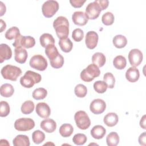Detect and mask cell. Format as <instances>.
Returning a JSON list of instances; mask_svg holds the SVG:
<instances>
[{
	"label": "cell",
	"instance_id": "6da1fadb",
	"mask_svg": "<svg viewBox=\"0 0 146 146\" xmlns=\"http://www.w3.org/2000/svg\"><path fill=\"white\" fill-rule=\"evenodd\" d=\"M53 27L60 39L67 38L69 34V22L65 17H57L53 22Z\"/></svg>",
	"mask_w": 146,
	"mask_h": 146
},
{
	"label": "cell",
	"instance_id": "7a4b0ae2",
	"mask_svg": "<svg viewBox=\"0 0 146 146\" xmlns=\"http://www.w3.org/2000/svg\"><path fill=\"white\" fill-rule=\"evenodd\" d=\"M41 75L35 72L28 70L20 79L21 84L25 88H31L33 86L41 81Z\"/></svg>",
	"mask_w": 146,
	"mask_h": 146
},
{
	"label": "cell",
	"instance_id": "3957f363",
	"mask_svg": "<svg viewBox=\"0 0 146 146\" xmlns=\"http://www.w3.org/2000/svg\"><path fill=\"white\" fill-rule=\"evenodd\" d=\"M1 73L5 79L16 81L17 78L22 74V70L19 67L11 64H7L2 67Z\"/></svg>",
	"mask_w": 146,
	"mask_h": 146
},
{
	"label": "cell",
	"instance_id": "277c9868",
	"mask_svg": "<svg viewBox=\"0 0 146 146\" xmlns=\"http://www.w3.org/2000/svg\"><path fill=\"white\" fill-rule=\"evenodd\" d=\"M100 74L99 67L94 64H91L84 69L80 73V78L86 82L92 81L95 78L98 77Z\"/></svg>",
	"mask_w": 146,
	"mask_h": 146
},
{
	"label": "cell",
	"instance_id": "5b68a950",
	"mask_svg": "<svg viewBox=\"0 0 146 146\" xmlns=\"http://www.w3.org/2000/svg\"><path fill=\"white\" fill-rule=\"evenodd\" d=\"M76 126L80 129H86L91 125V121L87 113L84 111H79L74 115Z\"/></svg>",
	"mask_w": 146,
	"mask_h": 146
},
{
	"label": "cell",
	"instance_id": "8992f818",
	"mask_svg": "<svg viewBox=\"0 0 146 146\" xmlns=\"http://www.w3.org/2000/svg\"><path fill=\"white\" fill-rule=\"evenodd\" d=\"M59 3L54 0H48L43 3L42 6V11L46 18H51L58 11Z\"/></svg>",
	"mask_w": 146,
	"mask_h": 146
},
{
	"label": "cell",
	"instance_id": "52a82bcc",
	"mask_svg": "<svg viewBox=\"0 0 146 146\" xmlns=\"http://www.w3.org/2000/svg\"><path fill=\"white\" fill-rule=\"evenodd\" d=\"M35 127V122L31 118L22 117L15 120L14 128L19 131H27L32 129Z\"/></svg>",
	"mask_w": 146,
	"mask_h": 146
},
{
	"label": "cell",
	"instance_id": "ba28073f",
	"mask_svg": "<svg viewBox=\"0 0 146 146\" xmlns=\"http://www.w3.org/2000/svg\"><path fill=\"white\" fill-rule=\"evenodd\" d=\"M29 64L31 67L39 71H44L46 69L48 63L45 58L41 55H35L30 60Z\"/></svg>",
	"mask_w": 146,
	"mask_h": 146
},
{
	"label": "cell",
	"instance_id": "9c48e42d",
	"mask_svg": "<svg viewBox=\"0 0 146 146\" xmlns=\"http://www.w3.org/2000/svg\"><path fill=\"white\" fill-rule=\"evenodd\" d=\"M35 44V39L31 36H23L20 35L15 39L13 43V46L16 47H21L25 48H31Z\"/></svg>",
	"mask_w": 146,
	"mask_h": 146
},
{
	"label": "cell",
	"instance_id": "30bf717a",
	"mask_svg": "<svg viewBox=\"0 0 146 146\" xmlns=\"http://www.w3.org/2000/svg\"><path fill=\"white\" fill-rule=\"evenodd\" d=\"M101 11V8L95 0L88 4L86 8L85 14L88 19H95L98 18Z\"/></svg>",
	"mask_w": 146,
	"mask_h": 146
},
{
	"label": "cell",
	"instance_id": "8fae6325",
	"mask_svg": "<svg viewBox=\"0 0 146 146\" xmlns=\"http://www.w3.org/2000/svg\"><path fill=\"white\" fill-rule=\"evenodd\" d=\"M143 58L142 52L137 48L131 50L128 54V60L132 67H136L140 65Z\"/></svg>",
	"mask_w": 146,
	"mask_h": 146
},
{
	"label": "cell",
	"instance_id": "7c38bea8",
	"mask_svg": "<svg viewBox=\"0 0 146 146\" xmlns=\"http://www.w3.org/2000/svg\"><path fill=\"white\" fill-rule=\"evenodd\" d=\"M106 108L105 102L101 99H96L92 100L90 106V111L94 114L102 113Z\"/></svg>",
	"mask_w": 146,
	"mask_h": 146
},
{
	"label": "cell",
	"instance_id": "4fadbf2b",
	"mask_svg": "<svg viewBox=\"0 0 146 146\" xmlns=\"http://www.w3.org/2000/svg\"><path fill=\"white\" fill-rule=\"evenodd\" d=\"M98 34L95 31H90L87 32L85 38V43L87 48L89 49L95 48L98 44Z\"/></svg>",
	"mask_w": 146,
	"mask_h": 146
},
{
	"label": "cell",
	"instance_id": "5bb4252c",
	"mask_svg": "<svg viewBox=\"0 0 146 146\" xmlns=\"http://www.w3.org/2000/svg\"><path fill=\"white\" fill-rule=\"evenodd\" d=\"M35 111L38 116L46 119L51 114V110L49 106L44 102L38 103L35 108Z\"/></svg>",
	"mask_w": 146,
	"mask_h": 146
},
{
	"label": "cell",
	"instance_id": "9a60e30c",
	"mask_svg": "<svg viewBox=\"0 0 146 146\" xmlns=\"http://www.w3.org/2000/svg\"><path fill=\"white\" fill-rule=\"evenodd\" d=\"M72 20L74 24L78 26H84L88 22V18L83 11H75L72 15Z\"/></svg>",
	"mask_w": 146,
	"mask_h": 146
},
{
	"label": "cell",
	"instance_id": "2e32d148",
	"mask_svg": "<svg viewBox=\"0 0 146 146\" xmlns=\"http://www.w3.org/2000/svg\"><path fill=\"white\" fill-rule=\"evenodd\" d=\"M14 59L17 62L21 64H23L26 62L28 56V54L25 48L21 47H16L14 50Z\"/></svg>",
	"mask_w": 146,
	"mask_h": 146
},
{
	"label": "cell",
	"instance_id": "e0dca14e",
	"mask_svg": "<svg viewBox=\"0 0 146 146\" xmlns=\"http://www.w3.org/2000/svg\"><path fill=\"white\" fill-rule=\"evenodd\" d=\"M40 127L46 132L52 133L56 128V123L52 119H46L41 121Z\"/></svg>",
	"mask_w": 146,
	"mask_h": 146
},
{
	"label": "cell",
	"instance_id": "ac0fdd59",
	"mask_svg": "<svg viewBox=\"0 0 146 146\" xmlns=\"http://www.w3.org/2000/svg\"><path fill=\"white\" fill-rule=\"evenodd\" d=\"M12 56L11 48L6 44H0V62L2 63L5 60L10 59Z\"/></svg>",
	"mask_w": 146,
	"mask_h": 146
},
{
	"label": "cell",
	"instance_id": "d6986e66",
	"mask_svg": "<svg viewBox=\"0 0 146 146\" xmlns=\"http://www.w3.org/2000/svg\"><path fill=\"white\" fill-rule=\"evenodd\" d=\"M140 77V72L139 70L136 67H131L127 70L125 72V78L131 83H134L137 81Z\"/></svg>",
	"mask_w": 146,
	"mask_h": 146
},
{
	"label": "cell",
	"instance_id": "ffe728a7",
	"mask_svg": "<svg viewBox=\"0 0 146 146\" xmlns=\"http://www.w3.org/2000/svg\"><path fill=\"white\" fill-rule=\"evenodd\" d=\"M119 120L118 116L116 113L110 112L107 113L103 119L104 124L108 127H112L117 124Z\"/></svg>",
	"mask_w": 146,
	"mask_h": 146
},
{
	"label": "cell",
	"instance_id": "44dd1931",
	"mask_svg": "<svg viewBox=\"0 0 146 146\" xmlns=\"http://www.w3.org/2000/svg\"><path fill=\"white\" fill-rule=\"evenodd\" d=\"M106 130L105 128L100 125H95L91 130L92 137L96 139H102L106 135Z\"/></svg>",
	"mask_w": 146,
	"mask_h": 146
},
{
	"label": "cell",
	"instance_id": "7402d4cb",
	"mask_svg": "<svg viewBox=\"0 0 146 146\" xmlns=\"http://www.w3.org/2000/svg\"><path fill=\"white\" fill-rule=\"evenodd\" d=\"M14 146H29L30 140L27 136L24 135H17L13 140Z\"/></svg>",
	"mask_w": 146,
	"mask_h": 146
},
{
	"label": "cell",
	"instance_id": "603a6c76",
	"mask_svg": "<svg viewBox=\"0 0 146 146\" xmlns=\"http://www.w3.org/2000/svg\"><path fill=\"white\" fill-rule=\"evenodd\" d=\"M92 62L93 64L96 65L99 67H103L106 62V58L105 55L102 52H95L92 56Z\"/></svg>",
	"mask_w": 146,
	"mask_h": 146
},
{
	"label": "cell",
	"instance_id": "cb8c5ba5",
	"mask_svg": "<svg viewBox=\"0 0 146 146\" xmlns=\"http://www.w3.org/2000/svg\"><path fill=\"white\" fill-rule=\"evenodd\" d=\"M14 92L13 86L9 83H5L1 87L0 93L1 96L5 98L11 96Z\"/></svg>",
	"mask_w": 146,
	"mask_h": 146
},
{
	"label": "cell",
	"instance_id": "d4e9b609",
	"mask_svg": "<svg viewBox=\"0 0 146 146\" xmlns=\"http://www.w3.org/2000/svg\"><path fill=\"white\" fill-rule=\"evenodd\" d=\"M39 41L41 46L45 47L49 44H54L55 39L52 35L48 33L43 34L39 38Z\"/></svg>",
	"mask_w": 146,
	"mask_h": 146
},
{
	"label": "cell",
	"instance_id": "484cf974",
	"mask_svg": "<svg viewBox=\"0 0 146 146\" xmlns=\"http://www.w3.org/2000/svg\"><path fill=\"white\" fill-rule=\"evenodd\" d=\"M112 42L116 48H121L124 47L127 44V39L123 35H116L113 37Z\"/></svg>",
	"mask_w": 146,
	"mask_h": 146
},
{
	"label": "cell",
	"instance_id": "4316f807",
	"mask_svg": "<svg viewBox=\"0 0 146 146\" xmlns=\"http://www.w3.org/2000/svg\"><path fill=\"white\" fill-rule=\"evenodd\" d=\"M59 45L60 47V49L64 52H70L72 50L73 47L72 42L68 38L60 39L59 41Z\"/></svg>",
	"mask_w": 146,
	"mask_h": 146
},
{
	"label": "cell",
	"instance_id": "83f0119b",
	"mask_svg": "<svg viewBox=\"0 0 146 146\" xmlns=\"http://www.w3.org/2000/svg\"><path fill=\"white\" fill-rule=\"evenodd\" d=\"M45 53L50 60L56 58L59 54L57 48L54 44H49L45 48Z\"/></svg>",
	"mask_w": 146,
	"mask_h": 146
},
{
	"label": "cell",
	"instance_id": "f1b7e54d",
	"mask_svg": "<svg viewBox=\"0 0 146 146\" xmlns=\"http://www.w3.org/2000/svg\"><path fill=\"white\" fill-rule=\"evenodd\" d=\"M59 133L64 137L70 136L74 131V128L70 124H63L59 128Z\"/></svg>",
	"mask_w": 146,
	"mask_h": 146
},
{
	"label": "cell",
	"instance_id": "f546056e",
	"mask_svg": "<svg viewBox=\"0 0 146 146\" xmlns=\"http://www.w3.org/2000/svg\"><path fill=\"white\" fill-rule=\"evenodd\" d=\"M113 64L116 69L123 70L127 65L126 59L122 55H117L113 59Z\"/></svg>",
	"mask_w": 146,
	"mask_h": 146
},
{
	"label": "cell",
	"instance_id": "4dcf8cb0",
	"mask_svg": "<svg viewBox=\"0 0 146 146\" xmlns=\"http://www.w3.org/2000/svg\"><path fill=\"white\" fill-rule=\"evenodd\" d=\"M107 144L108 146H116L119 143V136L115 132H110L106 137Z\"/></svg>",
	"mask_w": 146,
	"mask_h": 146
},
{
	"label": "cell",
	"instance_id": "1f68e13d",
	"mask_svg": "<svg viewBox=\"0 0 146 146\" xmlns=\"http://www.w3.org/2000/svg\"><path fill=\"white\" fill-rule=\"evenodd\" d=\"M20 35H21V34H20V31H19V29L17 27L13 26V27H11V28L9 29L6 31L5 36L7 39L12 40L14 39H15Z\"/></svg>",
	"mask_w": 146,
	"mask_h": 146
},
{
	"label": "cell",
	"instance_id": "d6a6232c",
	"mask_svg": "<svg viewBox=\"0 0 146 146\" xmlns=\"http://www.w3.org/2000/svg\"><path fill=\"white\" fill-rule=\"evenodd\" d=\"M34 107L35 106L33 102L31 100H27L22 104L21 110L23 114L28 115L34 111Z\"/></svg>",
	"mask_w": 146,
	"mask_h": 146
},
{
	"label": "cell",
	"instance_id": "836d02e7",
	"mask_svg": "<svg viewBox=\"0 0 146 146\" xmlns=\"http://www.w3.org/2000/svg\"><path fill=\"white\" fill-rule=\"evenodd\" d=\"M47 95V90L42 87L36 88L33 92V98L35 100H42L44 99Z\"/></svg>",
	"mask_w": 146,
	"mask_h": 146
},
{
	"label": "cell",
	"instance_id": "e575fe53",
	"mask_svg": "<svg viewBox=\"0 0 146 146\" xmlns=\"http://www.w3.org/2000/svg\"><path fill=\"white\" fill-rule=\"evenodd\" d=\"M44 133L40 130H36L34 131L32 133V139L35 144H39L42 143L44 141Z\"/></svg>",
	"mask_w": 146,
	"mask_h": 146
},
{
	"label": "cell",
	"instance_id": "d590c367",
	"mask_svg": "<svg viewBox=\"0 0 146 146\" xmlns=\"http://www.w3.org/2000/svg\"><path fill=\"white\" fill-rule=\"evenodd\" d=\"M108 86L107 84L102 80L96 81L94 83V88L95 91L99 94H103L107 91Z\"/></svg>",
	"mask_w": 146,
	"mask_h": 146
},
{
	"label": "cell",
	"instance_id": "8d00e7d4",
	"mask_svg": "<svg viewBox=\"0 0 146 146\" xmlns=\"http://www.w3.org/2000/svg\"><path fill=\"white\" fill-rule=\"evenodd\" d=\"M75 94L77 97L84 98L86 96L87 93V87L82 84H78L76 85L74 89Z\"/></svg>",
	"mask_w": 146,
	"mask_h": 146
},
{
	"label": "cell",
	"instance_id": "74e56055",
	"mask_svg": "<svg viewBox=\"0 0 146 146\" xmlns=\"http://www.w3.org/2000/svg\"><path fill=\"white\" fill-rule=\"evenodd\" d=\"M114 20L115 17L113 14L110 11L106 12L102 17V23L106 26H110L112 25L114 22Z\"/></svg>",
	"mask_w": 146,
	"mask_h": 146
},
{
	"label": "cell",
	"instance_id": "f35d334b",
	"mask_svg": "<svg viewBox=\"0 0 146 146\" xmlns=\"http://www.w3.org/2000/svg\"><path fill=\"white\" fill-rule=\"evenodd\" d=\"M103 81L107 84L110 88H113L115 86V78L111 72H107L104 75Z\"/></svg>",
	"mask_w": 146,
	"mask_h": 146
},
{
	"label": "cell",
	"instance_id": "ab89813d",
	"mask_svg": "<svg viewBox=\"0 0 146 146\" xmlns=\"http://www.w3.org/2000/svg\"><path fill=\"white\" fill-rule=\"evenodd\" d=\"M50 62L51 66L53 68H61L64 64V58L61 54H59L56 58L50 60Z\"/></svg>",
	"mask_w": 146,
	"mask_h": 146
},
{
	"label": "cell",
	"instance_id": "60d3db41",
	"mask_svg": "<svg viewBox=\"0 0 146 146\" xmlns=\"http://www.w3.org/2000/svg\"><path fill=\"white\" fill-rule=\"evenodd\" d=\"M72 141L78 145H83L87 141V136L83 133H76L74 136Z\"/></svg>",
	"mask_w": 146,
	"mask_h": 146
},
{
	"label": "cell",
	"instance_id": "b9f144b4",
	"mask_svg": "<svg viewBox=\"0 0 146 146\" xmlns=\"http://www.w3.org/2000/svg\"><path fill=\"white\" fill-rule=\"evenodd\" d=\"M10 111V106L7 102L1 101L0 102V116L1 117L7 116Z\"/></svg>",
	"mask_w": 146,
	"mask_h": 146
},
{
	"label": "cell",
	"instance_id": "7bdbcfd3",
	"mask_svg": "<svg viewBox=\"0 0 146 146\" xmlns=\"http://www.w3.org/2000/svg\"><path fill=\"white\" fill-rule=\"evenodd\" d=\"M84 37V33L83 31L79 29H75L72 33V38L75 42H80L81 41Z\"/></svg>",
	"mask_w": 146,
	"mask_h": 146
},
{
	"label": "cell",
	"instance_id": "ee69618b",
	"mask_svg": "<svg viewBox=\"0 0 146 146\" xmlns=\"http://www.w3.org/2000/svg\"><path fill=\"white\" fill-rule=\"evenodd\" d=\"M86 2V0H70V3L71 5L75 8H79L82 7Z\"/></svg>",
	"mask_w": 146,
	"mask_h": 146
},
{
	"label": "cell",
	"instance_id": "f6af8a7d",
	"mask_svg": "<svg viewBox=\"0 0 146 146\" xmlns=\"http://www.w3.org/2000/svg\"><path fill=\"white\" fill-rule=\"evenodd\" d=\"M98 3L99 5L101 10H104L108 6L109 1L108 0H96Z\"/></svg>",
	"mask_w": 146,
	"mask_h": 146
},
{
	"label": "cell",
	"instance_id": "bcb514c9",
	"mask_svg": "<svg viewBox=\"0 0 146 146\" xmlns=\"http://www.w3.org/2000/svg\"><path fill=\"white\" fill-rule=\"evenodd\" d=\"M145 132L141 133L139 137V143L141 145L145 146V141H146V135Z\"/></svg>",
	"mask_w": 146,
	"mask_h": 146
},
{
	"label": "cell",
	"instance_id": "7dc6e473",
	"mask_svg": "<svg viewBox=\"0 0 146 146\" xmlns=\"http://www.w3.org/2000/svg\"><path fill=\"white\" fill-rule=\"evenodd\" d=\"M140 125L141 128L145 129V115H144L140 121Z\"/></svg>",
	"mask_w": 146,
	"mask_h": 146
},
{
	"label": "cell",
	"instance_id": "c3c4849f",
	"mask_svg": "<svg viewBox=\"0 0 146 146\" xmlns=\"http://www.w3.org/2000/svg\"><path fill=\"white\" fill-rule=\"evenodd\" d=\"M0 4H1V16H2L6 12V6L2 2H0Z\"/></svg>",
	"mask_w": 146,
	"mask_h": 146
},
{
	"label": "cell",
	"instance_id": "681fc988",
	"mask_svg": "<svg viewBox=\"0 0 146 146\" xmlns=\"http://www.w3.org/2000/svg\"><path fill=\"white\" fill-rule=\"evenodd\" d=\"M6 25L5 22L1 19V33L2 32L6 29Z\"/></svg>",
	"mask_w": 146,
	"mask_h": 146
}]
</instances>
